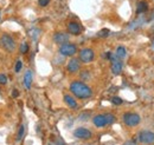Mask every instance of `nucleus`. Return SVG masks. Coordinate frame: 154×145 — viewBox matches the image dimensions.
I'll list each match as a JSON object with an SVG mask.
<instances>
[{
    "instance_id": "nucleus-24",
    "label": "nucleus",
    "mask_w": 154,
    "mask_h": 145,
    "mask_svg": "<svg viewBox=\"0 0 154 145\" xmlns=\"http://www.w3.org/2000/svg\"><path fill=\"white\" fill-rule=\"evenodd\" d=\"M89 74H90V73L88 72V71H84V72L81 73V78H82V79H89V78H90Z\"/></svg>"
},
{
    "instance_id": "nucleus-3",
    "label": "nucleus",
    "mask_w": 154,
    "mask_h": 145,
    "mask_svg": "<svg viewBox=\"0 0 154 145\" xmlns=\"http://www.w3.org/2000/svg\"><path fill=\"white\" fill-rule=\"evenodd\" d=\"M141 122V117L136 112H126L123 114V123L129 127L137 126Z\"/></svg>"
},
{
    "instance_id": "nucleus-16",
    "label": "nucleus",
    "mask_w": 154,
    "mask_h": 145,
    "mask_svg": "<svg viewBox=\"0 0 154 145\" xmlns=\"http://www.w3.org/2000/svg\"><path fill=\"white\" fill-rule=\"evenodd\" d=\"M116 57L119 58V59H125L126 58V55H127V51H126V47L125 46H117V49H116Z\"/></svg>"
},
{
    "instance_id": "nucleus-4",
    "label": "nucleus",
    "mask_w": 154,
    "mask_h": 145,
    "mask_svg": "<svg viewBox=\"0 0 154 145\" xmlns=\"http://www.w3.org/2000/svg\"><path fill=\"white\" fill-rule=\"evenodd\" d=\"M0 45L7 52H13L16 50V47H17L14 39L11 36H8V34H2L1 36V38H0Z\"/></svg>"
},
{
    "instance_id": "nucleus-23",
    "label": "nucleus",
    "mask_w": 154,
    "mask_h": 145,
    "mask_svg": "<svg viewBox=\"0 0 154 145\" xmlns=\"http://www.w3.org/2000/svg\"><path fill=\"white\" fill-rule=\"evenodd\" d=\"M38 2L42 7H45V6H48L50 4V0H38Z\"/></svg>"
},
{
    "instance_id": "nucleus-19",
    "label": "nucleus",
    "mask_w": 154,
    "mask_h": 145,
    "mask_svg": "<svg viewBox=\"0 0 154 145\" xmlns=\"http://www.w3.org/2000/svg\"><path fill=\"white\" fill-rule=\"evenodd\" d=\"M112 103H113L114 105H122V104H123V100H122L120 97H113V98H112Z\"/></svg>"
},
{
    "instance_id": "nucleus-14",
    "label": "nucleus",
    "mask_w": 154,
    "mask_h": 145,
    "mask_svg": "<svg viewBox=\"0 0 154 145\" xmlns=\"http://www.w3.org/2000/svg\"><path fill=\"white\" fill-rule=\"evenodd\" d=\"M64 102H65V104H66L70 109H76L77 108L76 99H75L71 94H65V96H64Z\"/></svg>"
},
{
    "instance_id": "nucleus-21",
    "label": "nucleus",
    "mask_w": 154,
    "mask_h": 145,
    "mask_svg": "<svg viewBox=\"0 0 154 145\" xmlns=\"http://www.w3.org/2000/svg\"><path fill=\"white\" fill-rule=\"evenodd\" d=\"M7 83V75L4 73H0V85H5Z\"/></svg>"
},
{
    "instance_id": "nucleus-9",
    "label": "nucleus",
    "mask_w": 154,
    "mask_h": 145,
    "mask_svg": "<svg viewBox=\"0 0 154 145\" xmlns=\"http://www.w3.org/2000/svg\"><path fill=\"white\" fill-rule=\"evenodd\" d=\"M74 136L78 139H89L93 136V133L87 127H77L76 130L74 131Z\"/></svg>"
},
{
    "instance_id": "nucleus-5",
    "label": "nucleus",
    "mask_w": 154,
    "mask_h": 145,
    "mask_svg": "<svg viewBox=\"0 0 154 145\" xmlns=\"http://www.w3.org/2000/svg\"><path fill=\"white\" fill-rule=\"evenodd\" d=\"M139 142L141 144H153L154 143V132L151 130H142L139 132Z\"/></svg>"
},
{
    "instance_id": "nucleus-26",
    "label": "nucleus",
    "mask_w": 154,
    "mask_h": 145,
    "mask_svg": "<svg viewBox=\"0 0 154 145\" xmlns=\"http://www.w3.org/2000/svg\"><path fill=\"white\" fill-rule=\"evenodd\" d=\"M18 96H19V92H18V90H13V91H12V97L17 98Z\"/></svg>"
},
{
    "instance_id": "nucleus-22",
    "label": "nucleus",
    "mask_w": 154,
    "mask_h": 145,
    "mask_svg": "<svg viewBox=\"0 0 154 145\" xmlns=\"http://www.w3.org/2000/svg\"><path fill=\"white\" fill-rule=\"evenodd\" d=\"M21 67H23V63H21V60H17V63H16V67H14V71H16V72H19L20 70H21Z\"/></svg>"
},
{
    "instance_id": "nucleus-17",
    "label": "nucleus",
    "mask_w": 154,
    "mask_h": 145,
    "mask_svg": "<svg viewBox=\"0 0 154 145\" xmlns=\"http://www.w3.org/2000/svg\"><path fill=\"white\" fill-rule=\"evenodd\" d=\"M19 51L21 55H26L29 52V44L27 43H21L19 47Z\"/></svg>"
},
{
    "instance_id": "nucleus-13",
    "label": "nucleus",
    "mask_w": 154,
    "mask_h": 145,
    "mask_svg": "<svg viewBox=\"0 0 154 145\" xmlns=\"http://www.w3.org/2000/svg\"><path fill=\"white\" fill-rule=\"evenodd\" d=\"M32 80H33V74H32V71L29 70L26 71L25 75H24V85L27 90L31 89V85H32Z\"/></svg>"
},
{
    "instance_id": "nucleus-12",
    "label": "nucleus",
    "mask_w": 154,
    "mask_h": 145,
    "mask_svg": "<svg viewBox=\"0 0 154 145\" xmlns=\"http://www.w3.org/2000/svg\"><path fill=\"white\" fill-rule=\"evenodd\" d=\"M54 41L56 44H59V45L66 44L69 41V34L64 33V32H57V33L54 34Z\"/></svg>"
},
{
    "instance_id": "nucleus-2",
    "label": "nucleus",
    "mask_w": 154,
    "mask_h": 145,
    "mask_svg": "<svg viewBox=\"0 0 154 145\" xmlns=\"http://www.w3.org/2000/svg\"><path fill=\"white\" fill-rule=\"evenodd\" d=\"M116 122V117L112 113H103V114H97L93 118V123L96 127H104L107 125L114 124Z\"/></svg>"
},
{
    "instance_id": "nucleus-18",
    "label": "nucleus",
    "mask_w": 154,
    "mask_h": 145,
    "mask_svg": "<svg viewBox=\"0 0 154 145\" xmlns=\"http://www.w3.org/2000/svg\"><path fill=\"white\" fill-rule=\"evenodd\" d=\"M97 36L100 37V38H106L107 36H109V30L108 28H103V30H101L97 33Z\"/></svg>"
},
{
    "instance_id": "nucleus-1",
    "label": "nucleus",
    "mask_w": 154,
    "mask_h": 145,
    "mask_svg": "<svg viewBox=\"0 0 154 145\" xmlns=\"http://www.w3.org/2000/svg\"><path fill=\"white\" fill-rule=\"evenodd\" d=\"M70 91L78 99H88L93 96V90L83 81L75 80L70 84Z\"/></svg>"
},
{
    "instance_id": "nucleus-7",
    "label": "nucleus",
    "mask_w": 154,
    "mask_h": 145,
    "mask_svg": "<svg viewBox=\"0 0 154 145\" xmlns=\"http://www.w3.org/2000/svg\"><path fill=\"white\" fill-rule=\"evenodd\" d=\"M76 52L77 46L75 44L66 43V44L60 45V47H59V53L62 55H65V57H72V55H76Z\"/></svg>"
},
{
    "instance_id": "nucleus-15",
    "label": "nucleus",
    "mask_w": 154,
    "mask_h": 145,
    "mask_svg": "<svg viewBox=\"0 0 154 145\" xmlns=\"http://www.w3.org/2000/svg\"><path fill=\"white\" fill-rule=\"evenodd\" d=\"M147 10H148V4H147V1L141 0V1L137 2V6H136V13H137V14H142V13L147 12Z\"/></svg>"
},
{
    "instance_id": "nucleus-11",
    "label": "nucleus",
    "mask_w": 154,
    "mask_h": 145,
    "mask_svg": "<svg viewBox=\"0 0 154 145\" xmlns=\"http://www.w3.org/2000/svg\"><path fill=\"white\" fill-rule=\"evenodd\" d=\"M81 67V64H79V59L76 58H71L66 65V70L70 73H76Z\"/></svg>"
},
{
    "instance_id": "nucleus-8",
    "label": "nucleus",
    "mask_w": 154,
    "mask_h": 145,
    "mask_svg": "<svg viewBox=\"0 0 154 145\" xmlns=\"http://www.w3.org/2000/svg\"><path fill=\"white\" fill-rule=\"evenodd\" d=\"M109 60L112 61V72L114 73L115 75H119L120 73L122 72V69H123V64H122L121 59H119L116 55H112Z\"/></svg>"
},
{
    "instance_id": "nucleus-25",
    "label": "nucleus",
    "mask_w": 154,
    "mask_h": 145,
    "mask_svg": "<svg viewBox=\"0 0 154 145\" xmlns=\"http://www.w3.org/2000/svg\"><path fill=\"white\" fill-rule=\"evenodd\" d=\"M123 145H136V143H135L134 141H127V142L123 143Z\"/></svg>"
},
{
    "instance_id": "nucleus-10",
    "label": "nucleus",
    "mask_w": 154,
    "mask_h": 145,
    "mask_svg": "<svg viewBox=\"0 0 154 145\" xmlns=\"http://www.w3.org/2000/svg\"><path fill=\"white\" fill-rule=\"evenodd\" d=\"M82 26L76 22V21H71V22H69L68 24V31H69V33L70 34H72V36H78V34H81V32H82Z\"/></svg>"
},
{
    "instance_id": "nucleus-6",
    "label": "nucleus",
    "mask_w": 154,
    "mask_h": 145,
    "mask_svg": "<svg viewBox=\"0 0 154 145\" xmlns=\"http://www.w3.org/2000/svg\"><path fill=\"white\" fill-rule=\"evenodd\" d=\"M78 59H79L82 63H84V64L91 63V61L95 59V52H94L91 49H83V50L79 51Z\"/></svg>"
},
{
    "instance_id": "nucleus-20",
    "label": "nucleus",
    "mask_w": 154,
    "mask_h": 145,
    "mask_svg": "<svg viewBox=\"0 0 154 145\" xmlns=\"http://www.w3.org/2000/svg\"><path fill=\"white\" fill-rule=\"evenodd\" d=\"M24 133H25V127H24V125H21V126L19 127V131H18V136H17V139H18V141H20V139L23 138Z\"/></svg>"
}]
</instances>
